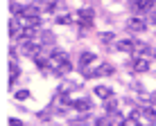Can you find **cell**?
<instances>
[{
  "label": "cell",
  "instance_id": "obj_1",
  "mask_svg": "<svg viewBox=\"0 0 156 126\" xmlns=\"http://www.w3.org/2000/svg\"><path fill=\"white\" fill-rule=\"evenodd\" d=\"M66 61H68V54H66V52H61V50H55L52 54H48V68H50V70H55V72H57Z\"/></svg>",
  "mask_w": 156,
  "mask_h": 126
},
{
  "label": "cell",
  "instance_id": "obj_2",
  "mask_svg": "<svg viewBox=\"0 0 156 126\" xmlns=\"http://www.w3.org/2000/svg\"><path fill=\"white\" fill-rule=\"evenodd\" d=\"M93 18H95L93 9H79V12L75 14V23H79V27H84V29L93 25Z\"/></svg>",
  "mask_w": 156,
  "mask_h": 126
},
{
  "label": "cell",
  "instance_id": "obj_3",
  "mask_svg": "<svg viewBox=\"0 0 156 126\" xmlns=\"http://www.w3.org/2000/svg\"><path fill=\"white\" fill-rule=\"evenodd\" d=\"M154 7H156V0H133L131 2V9H136V12H149Z\"/></svg>",
  "mask_w": 156,
  "mask_h": 126
},
{
  "label": "cell",
  "instance_id": "obj_4",
  "mask_svg": "<svg viewBox=\"0 0 156 126\" xmlns=\"http://www.w3.org/2000/svg\"><path fill=\"white\" fill-rule=\"evenodd\" d=\"M136 45H138L136 38H125V41H118L115 43V47L120 52H136Z\"/></svg>",
  "mask_w": 156,
  "mask_h": 126
},
{
  "label": "cell",
  "instance_id": "obj_5",
  "mask_svg": "<svg viewBox=\"0 0 156 126\" xmlns=\"http://www.w3.org/2000/svg\"><path fill=\"white\" fill-rule=\"evenodd\" d=\"M70 108L79 110V113H88V110H90V101H88V99H86V97H82V99H73Z\"/></svg>",
  "mask_w": 156,
  "mask_h": 126
},
{
  "label": "cell",
  "instance_id": "obj_6",
  "mask_svg": "<svg viewBox=\"0 0 156 126\" xmlns=\"http://www.w3.org/2000/svg\"><path fill=\"white\" fill-rule=\"evenodd\" d=\"M129 31H143V29H147V20H143V18H136L133 16L131 20H129Z\"/></svg>",
  "mask_w": 156,
  "mask_h": 126
},
{
  "label": "cell",
  "instance_id": "obj_7",
  "mask_svg": "<svg viewBox=\"0 0 156 126\" xmlns=\"http://www.w3.org/2000/svg\"><path fill=\"white\" fill-rule=\"evenodd\" d=\"M90 63H95V54H93V52H84V54H79V70H86Z\"/></svg>",
  "mask_w": 156,
  "mask_h": 126
},
{
  "label": "cell",
  "instance_id": "obj_8",
  "mask_svg": "<svg viewBox=\"0 0 156 126\" xmlns=\"http://www.w3.org/2000/svg\"><path fill=\"white\" fill-rule=\"evenodd\" d=\"M131 65H133V70H136V72H147L149 70V61L147 59H140V56H133Z\"/></svg>",
  "mask_w": 156,
  "mask_h": 126
},
{
  "label": "cell",
  "instance_id": "obj_9",
  "mask_svg": "<svg viewBox=\"0 0 156 126\" xmlns=\"http://www.w3.org/2000/svg\"><path fill=\"white\" fill-rule=\"evenodd\" d=\"M18 77H20V70H18V65L12 61L9 63V86H14V83L18 81Z\"/></svg>",
  "mask_w": 156,
  "mask_h": 126
},
{
  "label": "cell",
  "instance_id": "obj_10",
  "mask_svg": "<svg viewBox=\"0 0 156 126\" xmlns=\"http://www.w3.org/2000/svg\"><path fill=\"white\" fill-rule=\"evenodd\" d=\"M95 94H98L100 99H111L113 97V90H111L109 86H98L95 88Z\"/></svg>",
  "mask_w": 156,
  "mask_h": 126
},
{
  "label": "cell",
  "instance_id": "obj_11",
  "mask_svg": "<svg viewBox=\"0 0 156 126\" xmlns=\"http://www.w3.org/2000/svg\"><path fill=\"white\" fill-rule=\"evenodd\" d=\"M41 45H55V34L52 31H41Z\"/></svg>",
  "mask_w": 156,
  "mask_h": 126
},
{
  "label": "cell",
  "instance_id": "obj_12",
  "mask_svg": "<svg viewBox=\"0 0 156 126\" xmlns=\"http://www.w3.org/2000/svg\"><path fill=\"white\" fill-rule=\"evenodd\" d=\"M106 113H109V115H118V101L113 97L106 99Z\"/></svg>",
  "mask_w": 156,
  "mask_h": 126
},
{
  "label": "cell",
  "instance_id": "obj_13",
  "mask_svg": "<svg viewBox=\"0 0 156 126\" xmlns=\"http://www.w3.org/2000/svg\"><path fill=\"white\" fill-rule=\"evenodd\" d=\"M98 75H102V77L113 75V65H109V63H102V65L98 68Z\"/></svg>",
  "mask_w": 156,
  "mask_h": 126
},
{
  "label": "cell",
  "instance_id": "obj_14",
  "mask_svg": "<svg viewBox=\"0 0 156 126\" xmlns=\"http://www.w3.org/2000/svg\"><path fill=\"white\" fill-rule=\"evenodd\" d=\"M73 20L75 18H73L70 14H59L57 16V25H68V23H73Z\"/></svg>",
  "mask_w": 156,
  "mask_h": 126
},
{
  "label": "cell",
  "instance_id": "obj_15",
  "mask_svg": "<svg viewBox=\"0 0 156 126\" xmlns=\"http://www.w3.org/2000/svg\"><path fill=\"white\" fill-rule=\"evenodd\" d=\"M140 113H143L152 124H156V110H152V108H140Z\"/></svg>",
  "mask_w": 156,
  "mask_h": 126
},
{
  "label": "cell",
  "instance_id": "obj_16",
  "mask_svg": "<svg viewBox=\"0 0 156 126\" xmlns=\"http://www.w3.org/2000/svg\"><path fill=\"white\" fill-rule=\"evenodd\" d=\"M122 126H140V124H138V117H133V115H131V117L122 119Z\"/></svg>",
  "mask_w": 156,
  "mask_h": 126
},
{
  "label": "cell",
  "instance_id": "obj_17",
  "mask_svg": "<svg viewBox=\"0 0 156 126\" xmlns=\"http://www.w3.org/2000/svg\"><path fill=\"white\" fill-rule=\"evenodd\" d=\"M100 41L102 43H111V41H113V34H111V31H104V34H100Z\"/></svg>",
  "mask_w": 156,
  "mask_h": 126
},
{
  "label": "cell",
  "instance_id": "obj_18",
  "mask_svg": "<svg viewBox=\"0 0 156 126\" xmlns=\"http://www.w3.org/2000/svg\"><path fill=\"white\" fill-rule=\"evenodd\" d=\"M68 72H70V63L66 61V63H63V65H61V68L57 70V75H68Z\"/></svg>",
  "mask_w": 156,
  "mask_h": 126
},
{
  "label": "cell",
  "instance_id": "obj_19",
  "mask_svg": "<svg viewBox=\"0 0 156 126\" xmlns=\"http://www.w3.org/2000/svg\"><path fill=\"white\" fill-rule=\"evenodd\" d=\"M14 97L18 99V101H23V99H27V97H30V92H27V90H18V92L14 94Z\"/></svg>",
  "mask_w": 156,
  "mask_h": 126
},
{
  "label": "cell",
  "instance_id": "obj_20",
  "mask_svg": "<svg viewBox=\"0 0 156 126\" xmlns=\"http://www.w3.org/2000/svg\"><path fill=\"white\" fill-rule=\"evenodd\" d=\"M7 126H25L20 119H16V117H9V122H7Z\"/></svg>",
  "mask_w": 156,
  "mask_h": 126
}]
</instances>
